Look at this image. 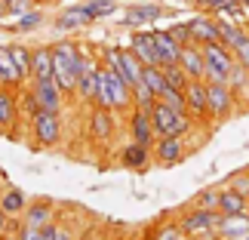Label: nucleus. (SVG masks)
Returning a JSON list of instances; mask_svg holds the SVG:
<instances>
[{
	"label": "nucleus",
	"instance_id": "nucleus-1",
	"mask_svg": "<svg viewBox=\"0 0 249 240\" xmlns=\"http://www.w3.org/2000/svg\"><path fill=\"white\" fill-rule=\"evenodd\" d=\"M53 46V77L59 90L74 99V86L80 77V43L77 40H55Z\"/></svg>",
	"mask_w": 249,
	"mask_h": 240
},
{
	"label": "nucleus",
	"instance_id": "nucleus-2",
	"mask_svg": "<svg viewBox=\"0 0 249 240\" xmlns=\"http://www.w3.org/2000/svg\"><path fill=\"white\" fill-rule=\"evenodd\" d=\"M95 105H99V108H108L114 114L129 111L132 108V83L123 77V74H117V71H111V68L102 65L99 90H95Z\"/></svg>",
	"mask_w": 249,
	"mask_h": 240
},
{
	"label": "nucleus",
	"instance_id": "nucleus-3",
	"mask_svg": "<svg viewBox=\"0 0 249 240\" xmlns=\"http://www.w3.org/2000/svg\"><path fill=\"white\" fill-rule=\"evenodd\" d=\"M151 123H154L157 136H191L194 129H200L188 111H178V108H172V105L160 102V99L151 108Z\"/></svg>",
	"mask_w": 249,
	"mask_h": 240
},
{
	"label": "nucleus",
	"instance_id": "nucleus-4",
	"mask_svg": "<svg viewBox=\"0 0 249 240\" xmlns=\"http://www.w3.org/2000/svg\"><path fill=\"white\" fill-rule=\"evenodd\" d=\"M218 209H200V206H188L176 216V222L181 225L191 240H218L215 225H218Z\"/></svg>",
	"mask_w": 249,
	"mask_h": 240
},
{
	"label": "nucleus",
	"instance_id": "nucleus-5",
	"mask_svg": "<svg viewBox=\"0 0 249 240\" xmlns=\"http://www.w3.org/2000/svg\"><path fill=\"white\" fill-rule=\"evenodd\" d=\"M28 129H31L34 151H53L62 145V114H55V111H40L28 123Z\"/></svg>",
	"mask_w": 249,
	"mask_h": 240
},
{
	"label": "nucleus",
	"instance_id": "nucleus-6",
	"mask_svg": "<svg viewBox=\"0 0 249 240\" xmlns=\"http://www.w3.org/2000/svg\"><path fill=\"white\" fill-rule=\"evenodd\" d=\"M206 102H209V117L213 123H225L228 117H234L237 108H240V102H237V92L228 86V80H213L206 83Z\"/></svg>",
	"mask_w": 249,
	"mask_h": 240
},
{
	"label": "nucleus",
	"instance_id": "nucleus-7",
	"mask_svg": "<svg viewBox=\"0 0 249 240\" xmlns=\"http://www.w3.org/2000/svg\"><path fill=\"white\" fill-rule=\"evenodd\" d=\"M203 59H206V74L203 80L213 83V80H228V74L234 68V50H228L225 43H203Z\"/></svg>",
	"mask_w": 249,
	"mask_h": 240
},
{
	"label": "nucleus",
	"instance_id": "nucleus-8",
	"mask_svg": "<svg viewBox=\"0 0 249 240\" xmlns=\"http://www.w3.org/2000/svg\"><path fill=\"white\" fill-rule=\"evenodd\" d=\"M185 111L194 117L197 127L215 129L213 117H209V102H206V80H188L185 86Z\"/></svg>",
	"mask_w": 249,
	"mask_h": 240
},
{
	"label": "nucleus",
	"instance_id": "nucleus-9",
	"mask_svg": "<svg viewBox=\"0 0 249 240\" xmlns=\"http://www.w3.org/2000/svg\"><path fill=\"white\" fill-rule=\"evenodd\" d=\"M114 132H117L114 111L99 108V105L86 108V136H89L92 142H99V145H108V142L114 139Z\"/></svg>",
	"mask_w": 249,
	"mask_h": 240
},
{
	"label": "nucleus",
	"instance_id": "nucleus-10",
	"mask_svg": "<svg viewBox=\"0 0 249 240\" xmlns=\"http://www.w3.org/2000/svg\"><path fill=\"white\" fill-rule=\"evenodd\" d=\"M59 203H55L53 197H31L28 200V206H25V213H22V225H28V228H46V225H53L55 219H59L62 213L55 209Z\"/></svg>",
	"mask_w": 249,
	"mask_h": 240
},
{
	"label": "nucleus",
	"instance_id": "nucleus-11",
	"mask_svg": "<svg viewBox=\"0 0 249 240\" xmlns=\"http://www.w3.org/2000/svg\"><path fill=\"white\" fill-rule=\"evenodd\" d=\"M151 154H154V163H160V166H178L188 157V142L185 136H157Z\"/></svg>",
	"mask_w": 249,
	"mask_h": 240
},
{
	"label": "nucleus",
	"instance_id": "nucleus-12",
	"mask_svg": "<svg viewBox=\"0 0 249 240\" xmlns=\"http://www.w3.org/2000/svg\"><path fill=\"white\" fill-rule=\"evenodd\" d=\"M18 120H22L18 90L0 86V132H6L9 139H18Z\"/></svg>",
	"mask_w": 249,
	"mask_h": 240
},
{
	"label": "nucleus",
	"instance_id": "nucleus-13",
	"mask_svg": "<svg viewBox=\"0 0 249 240\" xmlns=\"http://www.w3.org/2000/svg\"><path fill=\"white\" fill-rule=\"evenodd\" d=\"M126 127H129V139L132 142L154 148L157 132H154V123H151V111L148 108H136V105H132V108L126 111Z\"/></svg>",
	"mask_w": 249,
	"mask_h": 240
},
{
	"label": "nucleus",
	"instance_id": "nucleus-14",
	"mask_svg": "<svg viewBox=\"0 0 249 240\" xmlns=\"http://www.w3.org/2000/svg\"><path fill=\"white\" fill-rule=\"evenodd\" d=\"M28 86H31V92L37 95V102H40L43 111H55L62 114L65 102H68V95H65L59 90V83H55V77H43V80H28Z\"/></svg>",
	"mask_w": 249,
	"mask_h": 240
},
{
	"label": "nucleus",
	"instance_id": "nucleus-15",
	"mask_svg": "<svg viewBox=\"0 0 249 240\" xmlns=\"http://www.w3.org/2000/svg\"><path fill=\"white\" fill-rule=\"evenodd\" d=\"M163 16H166V9L160 3H132L126 13L120 16V25L123 28H148V25L160 22Z\"/></svg>",
	"mask_w": 249,
	"mask_h": 240
},
{
	"label": "nucleus",
	"instance_id": "nucleus-16",
	"mask_svg": "<svg viewBox=\"0 0 249 240\" xmlns=\"http://www.w3.org/2000/svg\"><path fill=\"white\" fill-rule=\"evenodd\" d=\"M129 50L142 59V65H160L157 43H154V31H151V28H132V34H129Z\"/></svg>",
	"mask_w": 249,
	"mask_h": 240
},
{
	"label": "nucleus",
	"instance_id": "nucleus-17",
	"mask_svg": "<svg viewBox=\"0 0 249 240\" xmlns=\"http://www.w3.org/2000/svg\"><path fill=\"white\" fill-rule=\"evenodd\" d=\"M120 163L132 172H145V169H151V163H154V154H151L148 145H139V142L129 139V145L120 148Z\"/></svg>",
	"mask_w": 249,
	"mask_h": 240
},
{
	"label": "nucleus",
	"instance_id": "nucleus-18",
	"mask_svg": "<svg viewBox=\"0 0 249 240\" xmlns=\"http://www.w3.org/2000/svg\"><path fill=\"white\" fill-rule=\"evenodd\" d=\"M178 65L185 68V74L191 80H203V74H206L203 46H200V43H185V46H181V55H178Z\"/></svg>",
	"mask_w": 249,
	"mask_h": 240
},
{
	"label": "nucleus",
	"instance_id": "nucleus-19",
	"mask_svg": "<svg viewBox=\"0 0 249 240\" xmlns=\"http://www.w3.org/2000/svg\"><path fill=\"white\" fill-rule=\"evenodd\" d=\"M246 231H249V213H234V216L222 213L218 216V225H215L218 240H243Z\"/></svg>",
	"mask_w": 249,
	"mask_h": 240
},
{
	"label": "nucleus",
	"instance_id": "nucleus-20",
	"mask_svg": "<svg viewBox=\"0 0 249 240\" xmlns=\"http://www.w3.org/2000/svg\"><path fill=\"white\" fill-rule=\"evenodd\" d=\"M191 22V34H194V43H215L218 40V16L213 13H197L194 18H188Z\"/></svg>",
	"mask_w": 249,
	"mask_h": 240
},
{
	"label": "nucleus",
	"instance_id": "nucleus-21",
	"mask_svg": "<svg viewBox=\"0 0 249 240\" xmlns=\"http://www.w3.org/2000/svg\"><path fill=\"white\" fill-rule=\"evenodd\" d=\"M86 25H92V22H89V16H86L83 3H74L68 9H62V13L53 18L55 31H80V28H86Z\"/></svg>",
	"mask_w": 249,
	"mask_h": 240
},
{
	"label": "nucleus",
	"instance_id": "nucleus-22",
	"mask_svg": "<svg viewBox=\"0 0 249 240\" xmlns=\"http://www.w3.org/2000/svg\"><path fill=\"white\" fill-rule=\"evenodd\" d=\"M28 200H31V197H28L22 188H16V185L0 188V209H3L6 216H13V219H22Z\"/></svg>",
	"mask_w": 249,
	"mask_h": 240
},
{
	"label": "nucleus",
	"instance_id": "nucleus-23",
	"mask_svg": "<svg viewBox=\"0 0 249 240\" xmlns=\"http://www.w3.org/2000/svg\"><path fill=\"white\" fill-rule=\"evenodd\" d=\"M151 31H154V43H157L160 65H176L178 55H181V43L166 31V28H163V31H160V28H151Z\"/></svg>",
	"mask_w": 249,
	"mask_h": 240
},
{
	"label": "nucleus",
	"instance_id": "nucleus-24",
	"mask_svg": "<svg viewBox=\"0 0 249 240\" xmlns=\"http://www.w3.org/2000/svg\"><path fill=\"white\" fill-rule=\"evenodd\" d=\"M53 77V46L50 43H37L31 46V80Z\"/></svg>",
	"mask_w": 249,
	"mask_h": 240
},
{
	"label": "nucleus",
	"instance_id": "nucleus-25",
	"mask_svg": "<svg viewBox=\"0 0 249 240\" xmlns=\"http://www.w3.org/2000/svg\"><path fill=\"white\" fill-rule=\"evenodd\" d=\"M0 86H9V90H22L25 80L18 74L13 53H9V43H0Z\"/></svg>",
	"mask_w": 249,
	"mask_h": 240
},
{
	"label": "nucleus",
	"instance_id": "nucleus-26",
	"mask_svg": "<svg viewBox=\"0 0 249 240\" xmlns=\"http://www.w3.org/2000/svg\"><path fill=\"white\" fill-rule=\"evenodd\" d=\"M246 40V25L237 22V18H228V16H218V43H225L228 50L240 46Z\"/></svg>",
	"mask_w": 249,
	"mask_h": 240
},
{
	"label": "nucleus",
	"instance_id": "nucleus-27",
	"mask_svg": "<svg viewBox=\"0 0 249 240\" xmlns=\"http://www.w3.org/2000/svg\"><path fill=\"white\" fill-rule=\"evenodd\" d=\"M145 240H191L176 219H160V222L145 228Z\"/></svg>",
	"mask_w": 249,
	"mask_h": 240
},
{
	"label": "nucleus",
	"instance_id": "nucleus-28",
	"mask_svg": "<svg viewBox=\"0 0 249 240\" xmlns=\"http://www.w3.org/2000/svg\"><path fill=\"white\" fill-rule=\"evenodd\" d=\"M46 22V13H43V6H31L28 13H22L16 18V25H6V31L9 34H31V31H37Z\"/></svg>",
	"mask_w": 249,
	"mask_h": 240
},
{
	"label": "nucleus",
	"instance_id": "nucleus-29",
	"mask_svg": "<svg viewBox=\"0 0 249 240\" xmlns=\"http://www.w3.org/2000/svg\"><path fill=\"white\" fill-rule=\"evenodd\" d=\"M218 213H228V216H234V213H249V197H243L240 191H234V188L222 185V197H218Z\"/></svg>",
	"mask_w": 249,
	"mask_h": 240
},
{
	"label": "nucleus",
	"instance_id": "nucleus-30",
	"mask_svg": "<svg viewBox=\"0 0 249 240\" xmlns=\"http://www.w3.org/2000/svg\"><path fill=\"white\" fill-rule=\"evenodd\" d=\"M9 53H13V62L18 74H22V80L28 83L31 80V46L28 43H9Z\"/></svg>",
	"mask_w": 249,
	"mask_h": 240
},
{
	"label": "nucleus",
	"instance_id": "nucleus-31",
	"mask_svg": "<svg viewBox=\"0 0 249 240\" xmlns=\"http://www.w3.org/2000/svg\"><path fill=\"white\" fill-rule=\"evenodd\" d=\"M142 83L151 86V92L160 99V92L166 90V74H163V65H145V71H142Z\"/></svg>",
	"mask_w": 249,
	"mask_h": 240
},
{
	"label": "nucleus",
	"instance_id": "nucleus-32",
	"mask_svg": "<svg viewBox=\"0 0 249 240\" xmlns=\"http://www.w3.org/2000/svg\"><path fill=\"white\" fill-rule=\"evenodd\" d=\"M83 9L89 16V22H99V18H108L117 13V0H86Z\"/></svg>",
	"mask_w": 249,
	"mask_h": 240
},
{
	"label": "nucleus",
	"instance_id": "nucleus-33",
	"mask_svg": "<svg viewBox=\"0 0 249 240\" xmlns=\"http://www.w3.org/2000/svg\"><path fill=\"white\" fill-rule=\"evenodd\" d=\"M218 197H222V188L218 185H206V188H200L194 200H191L188 206H200V209H218Z\"/></svg>",
	"mask_w": 249,
	"mask_h": 240
},
{
	"label": "nucleus",
	"instance_id": "nucleus-34",
	"mask_svg": "<svg viewBox=\"0 0 249 240\" xmlns=\"http://www.w3.org/2000/svg\"><path fill=\"white\" fill-rule=\"evenodd\" d=\"M154 102H157V95L151 92V86L148 83H136L132 86V105H136V108H154Z\"/></svg>",
	"mask_w": 249,
	"mask_h": 240
},
{
	"label": "nucleus",
	"instance_id": "nucleus-35",
	"mask_svg": "<svg viewBox=\"0 0 249 240\" xmlns=\"http://www.w3.org/2000/svg\"><path fill=\"white\" fill-rule=\"evenodd\" d=\"M163 74H166V83H169V86H176V90H185L188 80H191L178 62H176V65H163Z\"/></svg>",
	"mask_w": 249,
	"mask_h": 240
},
{
	"label": "nucleus",
	"instance_id": "nucleus-36",
	"mask_svg": "<svg viewBox=\"0 0 249 240\" xmlns=\"http://www.w3.org/2000/svg\"><path fill=\"white\" fill-rule=\"evenodd\" d=\"M166 31H169L172 37H176V40H178L181 46H185V43H194V34H191V22H172V25L166 28Z\"/></svg>",
	"mask_w": 249,
	"mask_h": 240
},
{
	"label": "nucleus",
	"instance_id": "nucleus-37",
	"mask_svg": "<svg viewBox=\"0 0 249 240\" xmlns=\"http://www.w3.org/2000/svg\"><path fill=\"white\" fill-rule=\"evenodd\" d=\"M160 102H166V105H172V108L185 111V90H176V86H166V90L160 92Z\"/></svg>",
	"mask_w": 249,
	"mask_h": 240
},
{
	"label": "nucleus",
	"instance_id": "nucleus-38",
	"mask_svg": "<svg viewBox=\"0 0 249 240\" xmlns=\"http://www.w3.org/2000/svg\"><path fill=\"white\" fill-rule=\"evenodd\" d=\"M228 188H234V191H240L243 197H249V169H240V172H234L231 179L225 182Z\"/></svg>",
	"mask_w": 249,
	"mask_h": 240
},
{
	"label": "nucleus",
	"instance_id": "nucleus-39",
	"mask_svg": "<svg viewBox=\"0 0 249 240\" xmlns=\"http://www.w3.org/2000/svg\"><path fill=\"white\" fill-rule=\"evenodd\" d=\"M18 228H22V219H13V216H6L3 209H0V237H9V234H16Z\"/></svg>",
	"mask_w": 249,
	"mask_h": 240
},
{
	"label": "nucleus",
	"instance_id": "nucleus-40",
	"mask_svg": "<svg viewBox=\"0 0 249 240\" xmlns=\"http://www.w3.org/2000/svg\"><path fill=\"white\" fill-rule=\"evenodd\" d=\"M80 240H117V234H111L108 228L89 225V228H86V234H80Z\"/></svg>",
	"mask_w": 249,
	"mask_h": 240
},
{
	"label": "nucleus",
	"instance_id": "nucleus-41",
	"mask_svg": "<svg viewBox=\"0 0 249 240\" xmlns=\"http://www.w3.org/2000/svg\"><path fill=\"white\" fill-rule=\"evenodd\" d=\"M55 240H80V234L59 216V222H55Z\"/></svg>",
	"mask_w": 249,
	"mask_h": 240
},
{
	"label": "nucleus",
	"instance_id": "nucleus-42",
	"mask_svg": "<svg viewBox=\"0 0 249 240\" xmlns=\"http://www.w3.org/2000/svg\"><path fill=\"white\" fill-rule=\"evenodd\" d=\"M31 6H34V0H6V13L13 16V18H18L22 13H28Z\"/></svg>",
	"mask_w": 249,
	"mask_h": 240
},
{
	"label": "nucleus",
	"instance_id": "nucleus-43",
	"mask_svg": "<svg viewBox=\"0 0 249 240\" xmlns=\"http://www.w3.org/2000/svg\"><path fill=\"white\" fill-rule=\"evenodd\" d=\"M234 59L243 65V68H249V37L240 43V46H234Z\"/></svg>",
	"mask_w": 249,
	"mask_h": 240
},
{
	"label": "nucleus",
	"instance_id": "nucleus-44",
	"mask_svg": "<svg viewBox=\"0 0 249 240\" xmlns=\"http://www.w3.org/2000/svg\"><path fill=\"white\" fill-rule=\"evenodd\" d=\"M16 240H37V228H28V225H22L16 231Z\"/></svg>",
	"mask_w": 249,
	"mask_h": 240
},
{
	"label": "nucleus",
	"instance_id": "nucleus-45",
	"mask_svg": "<svg viewBox=\"0 0 249 240\" xmlns=\"http://www.w3.org/2000/svg\"><path fill=\"white\" fill-rule=\"evenodd\" d=\"M188 3L194 6L197 13H213V3H215V0H188Z\"/></svg>",
	"mask_w": 249,
	"mask_h": 240
},
{
	"label": "nucleus",
	"instance_id": "nucleus-46",
	"mask_svg": "<svg viewBox=\"0 0 249 240\" xmlns=\"http://www.w3.org/2000/svg\"><path fill=\"white\" fill-rule=\"evenodd\" d=\"M55 222H59V219H55ZM55 222L40 228V231H37V240H55Z\"/></svg>",
	"mask_w": 249,
	"mask_h": 240
},
{
	"label": "nucleus",
	"instance_id": "nucleus-47",
	"mask_svg": "<svg viewBox=\"0 0 249 240\" xmlns=\"http://www.w3.org/2000/svg\"><path fill=\"white\" fill-rule=\"evenodd\" d=\"M117 240H145V234H117Z\"/></svg>",
	"mask_w": 249,
	"mask_h": 240
},
{
	"label": "nucleus",
	"instance_id": "nucleus-48",
	"mask_svg": "<svg viewBox=\"0 0 249 240\" xmlns=\"http://www.w3.org/2000/svg\"><path fill=\"white\" fill-rule=\"evenodd\" d=\"M53 3H59V0H34V6H53Z\"/></svg>",
	"mask_w": 249,
	"mask_h": 240
},
{
	"label": "nucleus",
	"instance_id": "nucleus-49",
	"mask_svg": "<svg viewBox=\"0 0 249 240\" xmlns=\"http://www.w3.org/2000/svg\"><path fill=\"white\" fill-rule=\"evenodd\" d=\"M6 16H9V13H6V0H0V22H3Z\"/></svg>",
	"mask_w": 249,
	"mask_h": 240
},
{
	"label": "nucleus",
	"instance_id": "nucleus-50",
	"mask_svg": "<svg viewBox=\"0 0 249 240\" xmlns=\"http://www.w3.org/2000/svg\"><path fill=\"white\" fill-rule=\"evenodd\" d=\"M243 240H249V231H246V234H243Z\"/></svg>",
	"mask_w": 249,
	"mask_h": 240
}]
</instances>
